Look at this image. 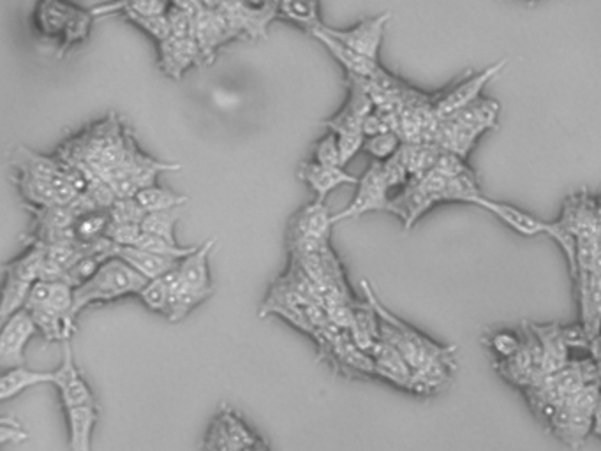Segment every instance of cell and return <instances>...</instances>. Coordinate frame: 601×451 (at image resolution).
Instances as JSON below:
<instances>
[{
  "label": "cell",
  "mask_w": 601,
  "mask_h": 451,
  "mask_svg": "<svg viewBox=\"0 0 601 451\" xmlns=\"http://www.w3.org/2000/svg\"><path fill=\"white\" fill-rule=\"evenodd\" d=\"M216 240V237L208 238L205 244L198 245V249L193 254H189L187 258L182 259L179 263V274L184 284H186L187 291L200 304L214 293L208 259H210L214 247H216Z\"/></svg>",
  "instance_id": "30bf717a"
},
{
  "label": "cell",
  "mask_w": 601,
  "mask_h": 451,
  "mask_svg": "<svg viewBox=\"0 0 601 451\" xmlns=\"http://www.w3.org/2000/svg\"><path fill=\"white\" fill-rule=\"evenodd\" d=\"M476 207L487 210L489 214L498 217L499 221L503 222L505 226H508L510 230L519 233L522 237H538V235H545V222L536 219L531 214H527L520 208L508 205V203H501V201L490 200L482 196Z\"/></svg>",
  "instance_id": "e0dca14e"
},
{
  "label": "cell",
  "mask_w": 601,
  "mask_h": 451,
  "mask_svg": "<svg viewBox=\"0 0 601 451\" xmlns=\"http://www.w3.org/2000/svg\"><path fill=\"white\" fill-rule=\"evenodd\" d=\"M94 22H96V16L92 13V9L80 8L76 11L73 20L67 25L66 32L60 37L59 50H57L59 59L71 52L75 46L82 45L89 39Z\"/></svg>",
  "instance_id": "d4e9b609"
},
{
  "label": "cell",
  "mask_w": 601,
  "mask_h": 451,
  "mask_svg": "<svg viewBox=\"0 0 601 451\" xmlns=\"http://www.w3.org/2000/svg\"><path fill=\"white\" fill-rule=\"evenodd\" d=\"M117 258L124 259L129 267L136 270L147 281H156L173 270L179 268L177 259L163 258L154 252L145 251L140 247H119Z\"/></svg>",
  "instance_id": "ac0fdd59"
},
{
  "label": "cell",
  "mask_w": 601,
  "mask_h": 451,
  "mask_svg": "<svg viewBox=\"0 0 601 451\" xmlns=\"http://www.w3.org/2000/svg\"><path fill=\"white\" fill-rule=\"evenodd\" d=\"M339 141V150H341L342 166L346 168L349 161L357 156L360 150H364L365 134L362 131H348V133L337 134Z\"/></svg>",
  "instance_id": "8d00e7d4"
},
{
  "label": "cell",
  "mask_w": 601,
  "mask_h": 451,
  "mask_svg": "<svg viewBox=\"0 0 601 451\" xmlns=\"http://www.w3.org/2000/svg\"><path fill=\"white\" fill-rule=\"evenodd\" d=\"M575 284L579 291L580 325L593 341L601 333V275L579 272Z\"/></svg>",
  "instance_id": "7c38bea8"
},
{
  "label": "cell",
  "mask_w": 601,
  "mask_h": 451,
  "mask_svg": "<svg viewBox=\"0 0 601 451\" xmlns=\"http://www.w3.org/2000/svg\"><path fill=\"white\" fill-rule=\"evenodd\" d=\"M136 247L145 249V251L154 252V254H159V256H163V258L177 259V261H182V259L187 258L189 254H193V252L198 249V245H193V247H182V245L177 244V242L154 237V235H149V233H143V235H141Z\"/></svg>",
  "instance_id": "f1b7e54d"
},
{
  "label": "cell",
  "mask_w": 601,
  "mask_h": 451,
  "mask_svg": "<svg viewBox=\"0 0 601 451\" xmlns=\"http://www.w3.org/2000/svg\"><path fill=\"white\" fill-rule=\"evenodd\" d=\"M402 147V138L395 131L378 134L365 138L364 150L374 161L385 163L390 157H394Z\"/></svg>",
  "instance_id": "1f68e13d"
},
{
  "label": "cell",
  "mask_w": 601,
  "mask_h": 451,
  "mask_svg": "<svg viewBox=\"0 0 601 451\" xmlns=\"http://www.w3.org/2000/svg\"><path fill=\"white\" fill-rule=\"evenodd\" d=\"M312 161L323 164V166H332V168H344L342 166L341 150H339L337 134L328 133L316 141L314 150H312Z\"/></svg>",
  "instance_id": "836d02e7"
},
{
  "label": "cell",
  "mask_w": 601,
  "mask_h": 451,
  "mask_svg": "<svg viewBox=\"0 0 601 451\" xmlns=\"http://www.w3.org/2000/svg\"><path fill=\"white\" fill-rule=\"evenodd\" d=\"M108 212L112 222H120V224L141 226V222L147 217L145 208L141 207L136 198H117Z\"/></svg>",
  "instance_id": "e575fe53"
},
{
  "label": "cell",
  "mask_w": 601,
  "mask_h": 451,
  "mask_svg": "<svg viewBox=\"0 0 601 451\" xmlns=\"http://www.w3.org/2000/svg\"><path fill=\"white\" fill-rule=\"evenodd\" d=\"M298 178L307 184L312 193L316 194V200L325 201L328 194L334 193L342 185L358 184L360 178L349 175L344 168H332L323 164L309 163L300 164Z\"/></svg>",
  "instance_id": "9a60e30c"
},
{
  "label": "cell",
  "mask_w": 601,
  "mask_h": 451,
  "mask_svg": "<svg viewBox=\"0 0 601 451\" xmlns=\"http://www.w3.org/2000/svg\"><path fill=\"white\" fill-rule=\"evenodd\" d=\"M157 55V64L171 80H180L191 67L200 66L201 62H205L194 37H170L163 43H157Z\"/></svg>",
  "instance_id": "9c48e42d"
},
{
  "label": "cell",
  "mask_w": 601,
  "mask_h": 451,
  "mask_svg": "<svg viewBox=\"0 0 601 451\" xmlns=\"http://www.w3.org/2000/svg\"><path fill=\"white\" fill-rule=\"evenodd\" d=\"M383 171H385V178L390 191L397 189V187L404 189L409 184L408 168H406V164L402 161L399 152L383 163Z\"/></svg>",
  "instance_id": "74e56055"
},
{
  "label": "cell",
  "mask_w": 601,
  "mask_h": 451,
  "mask_svg": "<svg viewBox=\"0 0 601 451\" xmlns=\"http://www.w3.org/2000/svg\"><path fill=\"white\" fill-rule=\"evenodd\" d=\"M166 15H168V20H170L171 37H177V39L194 37V20L191 16H187L186 13H182L179 9L171 8V6Z\"/></svg>",
  "instance_id": "f35d334b"
},
{
  "label": "cell",
  "mask_w": 601,
  "mask_h": 451,
  "mask_svg": "<svg viewBox=\"0 0 601 451\" xmlns=\"http://www.w3.org/2000/svg\"><path fill=\"white\" fill-rule=\"evenodd\" d=\"M531 332L535 333L536 341L540 344L543 353V376L556 374L563 370L570 358V349L566 346L563 339V330L559 323H549V325H540V323H527Z\"/></svg>",
  "instance_id": "5bb4252c"
},
{
  "label": "cell",
  "mask_w": 601,
  "mask_h": 451,
  "mask_svg": "<svg viewBox=\"0 0 601 451\" xmlns=\"http://www.w3.org/2000/svg\"><path fill=\"white\" fill-rule=\"evenodd\" d=\"M27 439H29V436H27V432L20 423L9 420L8 416H4L0 420V443H23Z\"/></svg>",
  "instance_id": "60d3db41"
},
{
  "label": "cell",
  "mask_w": 601,
  "mask_h": 451,
  "mask_svg": "<svg viewBox=\"0 0 601 451\" xmlns=\"http://www.w3.org/2000/svg\"><path fill=\"white\" fill-rule=\"evenodd\" d=\"M124 20L133 23L136 29L143 30L154 43H163L171 37L170 20L168 15H124Z\"/></svg>",
  "instance_id": "f546056e"
},
{
  "label": "cell",
  "mask_w": 601,
  "mask_h": 451,
  "mask_svg": "<svg viewBox=\"0 0 601 451\" xmlns=\"http://www.w3.org/2000/svg\"><path fill=\"white\" fill-rule=\"evenodd\" d=\"M277 16L311 36L325 25L321 20V0H279Z\"/></svg>",
  "instance_id": "ffe728a7"
},
{
  "label": "cell",
  "mask_w": 601,
  "mask_h": 451,
  "mask_svg": "<svg viewBox=\"0 0 601 451\" xmlns=\"http://www.w3.org/2000/svg\"><path fill=\"white\" fill-rule=\"evenodd\" d=\"M362 289L369 304L378 312L381 321V339L390 342L401 351L415 374L416 395H434L450 383L457 369V348L443 346L431 341L416 328L404 323L401 318L381 304L369 281H362Z\"/></svg>",
  "instance_id": "6da1fadb"
},
{
  "label": "cell",
  "mask_w": 601,
  "mask_h": 451,
  "mask_svg": "<svg viewBox=\"0 0 601 451\" xmlns=\"http://www.w3.org/2000/svg\"><path fill=\"white\" fill-rule=\"evenodd\" d=\"M390 18H392L390 13H383V15L365 18L351 29H332V27L323 25L321 30L327 32L328 36L337 39L342 45L351 48L353 52L360 53L367 59L378 60L386 25L390 22Z\"/></svg>",
  "instance_id": "8992f818"
},
{
  "label": "cell",
  "mask_w": 601,
  "mask_h": 451,
  "mask_svg": "<svg viewBox=\"0 0 601 451\" xmlns=\"http://www.w3.org/2000/svg\"><path fill=\"white\" fill-rule=\"evenodd\" d=\"M357 196L342 212L334 215V224L348 219H358L369 212H388L390 187L386 182L383 163L372 161L364 177L358 180Z\"/></svg>",
  "instance_id": "3957f363"
},
{
  "label": "cell",
  "mask_w": 601,
  "mask_h": 451,
  "mask_svg": "<svg viewBox=\"0 0 601 451\" xmlns=\"http://www.w3.org/2000/svg\"><path fill=\"white\" fill-rule=\"evenodd\" d=\"M171 8L179 9L182 13H186L187 16H191L193 20H196L198 16L207 11L203 8L201 0H170Z\"/></svg>",
  "instance_id": "b9f144b4"
},
{
  "label": "cell",
  "mask_w": 601,
  "mask_h": 451,
  "mask_svg": "<svg viewBox=\"0 0 601 451\" xmlns=\"http://www.w3.org/2000/svg\"><path fill=\"white\" fill-rule=\"evenodd\" d=\"M240 2H244L247 6H253V8H261V6H265V4L272 2V0H240Z\"/></svg>",
  "instance_id": "f6af8a7d"
},
{
  "label": "cell",
  "mask_w": 601,
  "mask_h": 451,
  "mask_svg": "<svg viewBox=\"0 0 601 451\" xmlns=\"http://www.w3.org/2000/svg\"><path fill=\"white\" fill-rule=\"evenodd\" d=\"M143 230L141 226L136 224H120V222H112L106 230L104 237L108 240H112L113 244L119 245V247H133L138 244Z\"/></svg>",
  "instance_id": "d590c367"
},
{
  "label": "cell",
  "mask_w": 601,
  "mask_h": 451,
  "mask_svg": "<svg viewBox=\"0 0 601 451\" xmlns=\"http://www.w3.org/2000/svg\"><path fill=\"white\" fill-rule=\"evenodd\" d=\"M78 9L71 0H38L34 9V29L38 30L39 36L59 43Z\"/></svg>",
  "instance_id": "4fadbf2b"
},
{
  "label": "cell",
  "mask_w": 601,
  "mask_h": 451,
  "mask_svg": "<svg viewBox=\"0 0 601 451\" xmlns=\"http://www.w3.org/2000/svg\"><path fill=\"white\" fill-rule=\"evenodd\" d=\"M90 9L96 18L113 15H164L170 9V0H110Z\"/></svg>",
  "instance_id": "603a6c76"
},
{
  "label": "cell",
  "mask_w": 601,
  "mask_h": 451,
  "mask_svg": "<svg viewBox=\"0 0 601 451\" xmlns=\"http://www.w3.org/2000/svg\"><path fill=\"white\" fill-rule=\"evenodd\" d=\"M147 282L149 281L129 267L124 259L117 256L106 259L89 281L76 286L71 318L76 321L80 312L90 305L110 304L126 296H138Z\"/></svg>",
  "instance_id": "7a4b0ae2"
},
{
  "label": "cell",
  "mask_w": 601,
  "mask_h": 451,
  "mask_svg": "<svg viewBox=\"0 0 601 451\" xmlns=\"http://www.w3.org/2000/svg\"><path fill=\"white\" fill-rule=\"evenodd\" d=\"M334 226V215L330 214L325 201L314 200L293 217L290 224V242L316 240L328 242Z\"/></svg>",
  "instance_id": "8fae6325"
},
{
  "label": "cell",
  "mask_w": 601,
  "mask_h": 451,
  "mask_svg": "<svg viewBox=\"0 0 601 451\" xmlns=\"http://www.w3.org/2000/svg\"><path fill=\"white\" fill-rule=\"evenodd\" d=\"M64 356L59 369L53 370L52 385L59 392V399L64 409L78 406H97L96 397L90 390L89 383L85 381L82 372L76 367L75 356L71 349V342H62Z\"/></svg>",
  "instance_id": "ba28073f"
},
{
  "label": "cell",
  "mask_w": 601,
  "mask_h": 451,
  "mask_svg": "<svg viewBox=\"0 0 601 451\" xmlns=\"http://www.w3.org/2000/svg\"><path fill=\"white\" fill-rule=\"evenodd\" d=\"M66 411L67 432H69V450H92V432L99 420L97 406H78Z\"/></svg>",
  "instance_id": "d6986e66"
},
{
  "label": "cell",
  "mask_w": 601,
  "mask_h": 451,
  "mask_svg": "<svg viewBox=\"0 0 601 451\" xmlns=\"http://www.w3.org/2000/svg\"><path fill=\"white\" fill-rule=\"evenodd\" d=\"M596 427H601V393L598 404H596V409H594V429H596Z\"/></svg>",
  "instance_id": "ee69618b"
},
{
  "label": "cell",
  "mask_w": 601,
  "mask_h": 451,
  "mask_svg": "<svg viewBox=\"0 0 601 451\" xmlns=\"http://www.w3.org/2000/svg\"><path fill=\"white\" fill-rule=\"evenodd\" d=\"M180 219H182V207L163 210V212H150L141 222V230L143 233L154 235V237L177 242L175 228Z\"/></svg>",
  "instance_id": "83f0119b"
},
{
  "label": "cell",
  "mask_w": 601,
  "mask_h": 451,
  "mask_svg": "<svg viewBox=\"0 0 601 451\" xmlns=\"http://www.w3.org/2000/svg\"><path fill=\"white\" fill-rule=\"evenodd\" d=\"M36 282H27L13 277V275H4V289H2V304H0V319L2 323L11 318L13 314L25 309L27 300H29L30 291Z\"/></svg>",
  "instance_id": "cb8c5ba5"
},
{
  "label": "cell",
  "mask_w": 601,
  "mask_h": 451,
  "mask_svg": "<svg viewBox=\"0 0 601 451\" xmlns=\"http://www.w3.org/2000/svg\"><path fill=\"white\" fill-rule=\"evenodd\" d=\"M561 330H563L564 342H566V346H568L570 351H572V349L589 351L591 339H589V335H587L586 330H584V326L580 325V323L579 325L561 326Z\"/></svg>",
  "instance_id": "ab89813d"
},
{
  "label": "cell",
  "mask_w": 601,
  "mask_h": 451,
  "mask_svg": "<svg viewBox=\"0 0 601 451\" xmlns=\"http://www.w3.org/2000/svg\"><path fill=\"white\" fill-rule=\"evenodd\" d=\"M487 346L492 351V355L496 356V362H505L519 353L522 348V339L517 333L501 330V332L489 335Z\"/></svg>",
  "instance_id": "d6a6232c"
},
{
  "label": "cell",
  "mask_w": 601,
  "mask_h": 451,
  "mask_svg": "<svg viewBox=\"0 0 601 451\" xmlns=\"http://www.w3.org/2000/svg\"><path fill=\"white\" fill-rule=\"evenodd\" d=\"M508 60H499L496 64L487 67L485 71L478 74H464L459 85H453L446 92H441V97L436 103V115L439 120L450 119L457 111H461L462 108H466L471 103H475L476 99L480 97L483 87L494 78L498 76L503 69H505Z\"/></svg>",
  "instance_id": "277c9868"
},
{
  "label": "cell",
  "mask_w": 601,
  "mask_h": 451,
  "mask_svg": "<svg viewBox=\"0 0 601 451\" xmlns=\"http://www.w3.org/2000/svg\"><path fill=\"white\" fill-rule=\"evenodd\" d=\"M110 224H112V217L108 210H96V212L80 215L73 226L76 240L80 244H92L106 235Z\"/></svg>",
  "instance_id": "4316f807"
},
{
  "label": "cell",
  "mask_w": 601,
  "mask_h": 451,
  "mask_svg": "<svg viewBox=\"0 0 601 451\" xmlns=\"http://www.w3.org/2000/svg\"><path fill=\"white\" fill-rule=\"evenodd\" d=\"M529 2H531V4H535V2H538V0H529Z\"/></svg>",
  "instance_id": "7dc6e473"
},
{
  "label": "cell",
  "mask_w": 601,
  "mask_h": 451,
  "mask_svg": "<svg viewBox=\"0 0 601 451\" xmlns=\"http://www.w3.org/2000/svg\"><path fill=\"white\" fill-rule=\"evenodd\" d=\"M141 207L145 208V212H163V210H171V208L184 207L189 198L182 194L175 193L171 189L161 187V185H149L145 189H141L140 193L134 196Z\"/></svg>",
  "instance_id": "484cf974"
},
{
  "label": "cell",
  "mask_w": 601,
  "mask_h": 451,
  "mask_svg": "<svg viewBox=\"0 0 601 451\" xmlns=\"http://www.w3.org/2000/svg\"><path fill=\"white\" fill-rule=\"evenodd\" d=\"M349 96L348 101L335 117L321 122V126L328 127L330 133H348V131H362L364 122L372 111L376 110L372 101L367 82L364 78H358L348 74ZM364 133V131H362Z\"/></svg>",
  "instance_id": "52a82bcc"
},
{
  "label": "cell",
  "mask_w": 601,
  "mask_h": 451,
  "mask_svg": "<svg viewBox=\"0 0 601 451\" xmlns=\"http://www.w3.org/2000/svg\"><path fill=\"white\" fill-rule=\"evenodd\" d=\"M312 37L318 39L321 45L327 48L328 53L346 69V73L348 74L364 78V80H374L383 71V67L379 66L378 60L367 59L364 55L353 52L351 48L342 45L337 39L328 36L327 32H323V30H318L316 34H312Z\"/></svg>",
  "instance_id": "2e32d148"
},
{
  "label": "cell",
  "mask_w": 601,
  "mask_h": 451,
  "mask_svg": "<svg viewBox=\"0 0 601 451\" xmlns=\"http://www.w3.org/2000/svg\"><path fill=\"white\" fill-rule=\"evenodd\" d=\"M38 332V325L27 309L6 319L0 332V367L9 370L25 365V348Z\"/></svg>",
  "instance_id": "5b68a950"
},
{
  "label": "cell",
  "mask_w": 601,
  "mask_h": 451,
  "mask_svg": "<svg viewBox=\"0 0 601 451\" xmlns=\"http://www.w3.org/2000/svg\"><path fill=\"white\" fill-rule=\"evenodd\" d=\"M499 106L498 101L494 99H485V97H478L475 103L469 104L466 108H462L461 111H457L450 120L461 124V126L473 127L478 129L482 133H487L489 129H496L498 127Z\"/></svg>",
  "instance_id": "7402d4cb"
},
{
  "label": "cell",
  "mask_w": 601,
  "mask_h": 451,
  "mask_svg": "<svg viewBox=\"0 0 601 451\" xmlns=\"http://www.w3.org/2000/svg\"><path fill=\"white\" fill-rule=\"evenodd\" d=\"M53 370H32L29 367H15L4 370L0 376V400L15 399L20 393L39 385H52Z\"/></svg>",
  "instance_id": "44dd1931"
},
{
  "label": "cell",
  "mask_w": 601,
  "mask_h": 451,
  "mask_svg": "<svg viewBox=\"0 0 601 451\" xmlns=\"http://www.w3.org/2000/svg\"><path fill=\"white\" fill-rule=\"evenodd\" d=\"M591 272L601 275V233L600 237H598V245H596V254H594L593 268H591Z\"/></svg>",
  "instance_id": "7bdbcfd3"
},
{
  "label": "cell",
  "mask_w": 601,
  "mask_h": 451,
  "mask_svg": "<svg viewBox=\"0 0 601 451\" xmlns=\"http://www.w3.org/2000/svg\"><path fill=\"white\" fill-rule=\"evenodd\" d=\"M594 434L601 439V427H596V429H594Z\"/></svg>",
  "instance_id": "bcb514c9"
},
{
  "label": "cell",
  "mask_w": 601,
  "mask_h": 451,
  "mask_svg": "<svg viewBox=\"0 0 601 451\" xmlns=\"http://www.w3.org/2000/svg\"><path fill=\"white\" fill-rule=\"evenodd\" d=\"M138 298L149 311L163 314L168 318V314H170V291H168V286H166L163 277L156 279V281L147 282L141 289Z\"/></svg>",
  "instance_id": "4dcf8cb0"
}]
</instances>
